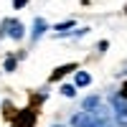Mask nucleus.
Segmentation results:
<instances>
[{
	"label": "nucleus",
	"instance_id": "1",
	"mask_svg": "<svg viewBox=\"0 0 127 127\" xmlns=\"http://www.w3.org/2000/svg\"><path fill=\"white\" fill-rule=\"evenodd\" d=\"M74 127H112V120L104 107H97L94 112H76L71 117Z\"/></svg>",
	"mask_w": 127,
	"mask_h": 127
},
{
	"label": "nucleus",
	"instance_id": "2",
	"mask_svg": "<svg viewBox=\"0 0 127 127\" xmlns=\"http://www.w3.org/2000/svg\"><path fill=\"white\" fill-rule=\"evenodd\" d=\"M3 36H10V38H15V41H20L26 36V28H23V23L20 20H3V28H0V38Z\"/></svg>",
	"mask_w": 127,
	"mask_h": 127
},
{
	"label": "nucleus",
	"instance_id": "3",
	"mask_svg": "<svg viewBox=\"0 0 127 127\" xmlns=\"http://www.w3.org/2000/svg\"><path fill=\"white\" fill-rule=\"evenodd\" d=\"M112 112L122 127H127V99L122 94H112Z\"/></svg>",
	"mask_w": 127,
	"mask_h": 127
},
{
	"label": "nucleus",
	"instance_id": "4",
	"mask_svg": "<svg viewBox=\"0 0 127 127\" xmlns=\"http://www.w3.org/2000/svg\"><path fill=\"white\" fill-rule=\"evenodd\" d=\"M97 107H102V99H99V97H87V99H84V104H81L84 112H94Z\"/></svg>",
	"mask_w": 127,
	"mask_h": 127
},
{
	"label": "nucleus",
	"instance_id": "5",
	"mask_svg": "<svg viewBox=\"0 0 127 127\" xmlns=\"http://www.w3.org/2000/svg\"><path fill=\"white\" fill-rule=\"evenodd\" d=\"M31 125H33V112H23L15 122V127H31Z\"/></svg>",
	"mask_w": 127,
	"mask_h": 127
},
{
	"label": "nucleus",
	"instance_id": "6",
	"mask_svg": "<svg viewBox=\"0 0 127 127\" xmlns=\"http://www.w3.org/2000/svg\"><path fill=\"white\" fill-rule=\"evenodd\" d=\"M74 69H76V64H66V66H59V69H56L54 74H51V79L56 81L59 76H64V74H69V71H74Z\"/></svg>",
	"mask_w": 127,
	"mask_h": 127
},
{
	"label": "nucleus",
	"instance_id": "7",
	"mask_svg": "<svg viewBox=\"0 0 127 127\" xmlns=\"http://www.w3.org/2000/svg\"><path fill=\"white\" fill-rule=\"evenodd\" d=\"M46 28H48V26H46V20H43V18H36V23H33V38H38Z\"/></svg>",
	"mask_w": 127,
	"mask_h": 127
},
{
	"label": "nucleus",
	"instance_id": "8",
	"mask_svg": "<svg viewBox=\"0 0 127 127\" xmlns=\"http://www.w3.org/2000/svg\"><path fill=\"white\" fill-rule=\"evenodd\" d=\"M89 81H92V76L87 71H76V87H87Z\"/></svg>",
	"mask_w": 127,
	"mask_h": 127
},
{
	"label": "nucleus",
	"instance_id": "9",
	"mask_svg": "<svg viewBox=\"0 0 127 127\" xmlns=\"http://www.w3.org/2000/svg\"><path fill=\"white\" fill-rule=\"evenodd\" d=\"M61 94H64V97H74V94H76V87H71V84H64V87H61Z\"/></svg>",
	"mask_w": 127,
	"mask_h": 127
},
{
	"label": "nucleus",
	"instance_id": "10",
	"mask_svg": "<svg viewBox=\"0 0 127 127\" xmlns=\"http://www.w3.org/2000/svg\"><path fill=\"white\" fill-rule=\"evenodd\" d=\"M69 28H74V20H66V23H59V26H56V33H66Z\"/></svg>",
	"mask_w": 127,
	"mask_h": 127
},
{
	"label": "nucleus",
	"instance_id": "11",
	"mask_svg": "<svg viewBox=\"0 0 127 127\" xmlns=\"http://www.w3.org/2000/svg\"><path fill=\"white\" fill-rule=\"evenodd\" d=\"M5 71H15V56H8L5 59Z\"/></svg>",
	"mask_w": 127,
	"mask_h": 127
},
{
	"label": "nucleus",
	"instance_id": "12",
	"mask_svg": "<svg viewBox=\"0 0 127 127\" xmlns=\"http://www.w3.org/2000/svg\"><path fill=\"white\" fill-rule=\"evenodd\" d=\"M26 3H28V0H13V8H15V10H18V8H23V5H26Z\"/></svg>",
	"mask_w": 127,
	"mask_h": 127
},
{
	"label": "nucleus",
	"instance_id": "13",
	"mask_svg": "<svg viewBox=\"0 0 127 127\" xmlns=\"http://www.w3.org/2000/svg\"><path fill=\"white\" fill-rule=\"evenodd\" d=\"M120 94H122V97L127 99V81H125V87H122V92H120Z\"/></svg>",
	"mask_w": 127,
	"mask_h": 127
}]
</instances>
